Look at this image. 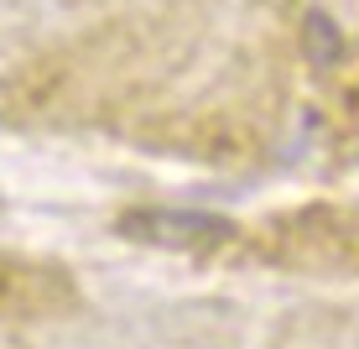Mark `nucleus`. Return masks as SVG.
<instances>
[{
  "label": "nucleus",
  "instance_id": "1",
  "mask_svg": "<svg viewBox=\"0 0 359 349\" xmlns=\"http://www.w3.org/2000/svg\"><path fill=\"white\" fill-rule=\"evenodd\" d=\"M255 256L297 271H359V204H313L276 214L255 235Z\"/></svg>",
  "mask_w": 359,
  "mask_h": 349
},
{
  "label": "nucleus",
  "instance_id": "2",
  "mask_svg": "<svg viewBox=\"0 0 359 349\" xmlns=\"http://www.w3.org/2000/svg\"><path fill=\"white\" fill-rule=\"evenodd\" d=\"M126 240L156 245V251H182V256H219L240 245V230L203 209H126L115 224Z\"/></svg>",
  "mask_w": 359,
  "mask_h": 349
},
{
  "label": "nucleus",
  "instance_id": "3",
  "mask_svg": "<svg viewBox=\"0 0 359 349\" xmlns=\"http://www.w3.org/2000/svg\"><path fill=\"white\" fill-rule=\"evenodd\" d=\"M151 141L177 157L214 162V167H250L261 157V136L229 115H172L151 126Z\"/></svg>",
  "mask_w": 359,
  "mask_h": 349
},
{
  "label": "nucleus",
  "instance_id": "4",
  "mask_svg": "<svg viewBox=\"0 0 359 349\" xmlns=\"http://www.w3.org/2000/svg\"><path fill=\"white\" fill-rule=\"evenodd\" d=\"M73 303V282L53 266H36V261H0V313H57Z\"/></svg>",
  "mask_w": 359,
  "mask_h": 349
},
{
  "label": "nucleus",
  "instance_id": "5",
  "mask_svg": "<svg viewBox=\"0 0 359 349\" xmlns=\"http://www.w3.org/2000/svg\"><path fill=\"white\" fill-rule=\"evenodd\" d=\"M302 47H307V63H313L318 73L339 68L344 53H349V42H344V32L333 27L328 11H307V16H302Z\"/></svg>",
  "mask_w": 359,
  "mask_h": 349
}]
</instances>
